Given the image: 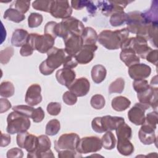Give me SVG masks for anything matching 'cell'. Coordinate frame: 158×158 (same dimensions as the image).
Segmentation results:
<instances>
[{
    "label": "cell",
    "instance_id": "1",
    "mask_svg": "<svg viewBox=\"0 0 158 158\" xmlns=\"http://www.w3.org/2000/svg\"><path fill=\"white\" fill-rule=\"evenodd\" d=\"M129 31L127 28L111 31H102L98 36V41L105 48L109 50H115L120 48L122 44L128 38Z\"/></svg>",
    "mask_w": 158,
    "mask_h": 158
},
{
    "label": "cell",
    "instance_id": "2",
    "mask_svg": "<svg viewBox=\"0 0 158 158\" xmlns=\"http://www.w3.org/2000/svg\"><path fill=\"white\" fill-rule=\"evenodd\" d=\"M67 56L64 49L53 46L47 52V59L39 66L40 72L44 75H51L54 70L63 64Z\"/></svg>",
    "mask_w": 158,
    "mask_h": 158
},
{
    "label": "cell",
    "instance_id": "3",
    "mask_svg": "<svg viewBox=\"0 0 158 158\" xmlns=\"http://www.w3.org/2000/svg\"><path fill=\"white\" fill-rule=\"evenodd\" d=\"M6 131L10 135L27 131L31 125L28 117L14 110L8 115Z\"/></svg>",
    "mask_w": 158,
    "mask_h": 158
},
{
    "label": "cell",
    "instance_id": "4",
    "mask_svg": "<svg viewBox=\"0 0 158 158\" xmlns=\"http://www.w3.org/2000/svg\"><path fill=\"white\" fill-rule=\"evenodd\" d=\"M85 28L83 23L80 20L73 17H70L57 23V37H60L64 39L69 33L81 36Z\"/></svg>",
    "mask_w": 158,
    "mask_h": 158
},
{
    "label": "cell",
    "instance_id": "5",
    "mask_svg": "<svg viewBox=\"0 0 158 158\" xmlns=\"http://www.w3.org/2000/svg\"><path fill=\"white\" fill-rule=\"evenodd\" d=\"M125 120L122 117L105 115L95 117L91 122L93 130L97 133H104L115 130L117 126Z\"/></svg>",
    "mask_w": 158,
    "mask_h": 158
},
{
    "label": "cell",
    "instance_id": "6",
    "mask_svg": "<svg viewBox=\"0 0 158 158\" xmlns=\"http://www.w3.org/2000/svg\"><path fill=\"white\" fill-rule=\"evenodd\" d=\"M54 42L55 39L48 34L30 33L27 40V43L34 50H36L41 53L47 52L53 47Z\"/></svg>",
    "mask_w": 158,
    "mask_h": 158
},
{
    "label": "cell",
    "instance_id": "7",
    "mask_svg": "<svg viewBox=\"0 0 158 158\" xmlns=\"http://www.w3.org/2000/svg\"><path fill=\"white\" fill-rule=\"evenodd\" d=\"M148 41L144 38L135 36L128 38L122 45L121 49H130L135 52L139 57L145 59L147 54L152 50L148 45Z\"/></svg>",
    "mask_w": 158,
    "mask_h": 158
},
{
    "label": "cell",
    "instance_id": "8",
    "mask_svg": "<svg viewBox=\"0 0 158 158\" xmlns=\"http://www.w3.org/2000/svg\"><path fill=\"white\" fill-rule=\"evenodd\" d=\"M102 147L101 140L98 136H85L80 139L76 151L81 154H88L98 152L101 149Z\"/></svg>",
    "mask_w": 158,
    "mask_h": 158
},
{
    "label": "cell",
    "instance_id": "9",
    "mask_svg": "<svg viewBox=\"0 0 158 158\" xmlns=\"http://www.w3.org/2000/svg\"><path fill=\"white\" fill-rule=\"evenodd\" d=\"M79 140L80 137L77 133L63 134L54 141V149L57 152L64 150H76Z\"/></svg>",
    "mask_w": 158,
    "mask_h": 158
},
{
    "label": "cell",
    "instance_id": "10",
    "mask_svg": "<svg viewBox=\"0 0 158 158\" xmlns=\"http://www.w3.org/2000/svg\"><path fill=\"white\" fill-rule=\"evenodd\" d=\"M132 1H99L98 7L105 16H111L113 14L123 11L128 4Z\"/></svg>",
    "mask_w": 158,
    "mask_h": 158
},
{
    "label": "cell",
    "instance_id": "11",
    "mask_svg": "<svg viewBox=\"0 0 158 158\" xmlns=\"http://www.w3.org/2000/svg\"><path fill=\"white\" fill-rule=\"evenodd\" d=\"M38 138V144L36 150L32 153H28L27 157H54V156L50 149L51 143L48 136L42 135Z\"/></svg>",
    "mask_w": 158,
    "mask_h": 158
},
{
    "label": "cell",
    "instance_id": "12",
    "mask_svg": "<svg viewBox=\"0 0 158 158\" xmlns=\"http://www.w3.org/2000/svg\"><path fill=\"white\" fill-rule=\"evenodd\" d=\"M16 140L18 146L25 149L28 153L33 152L38 144V136L29 133L27 131L17 133Z\"/></svg>",
    "mask_w": 158,
    "mask_h": 158
},
{
    "label": "cell",
    "instance_id": "13",
    "mask_svg": "<svg viewBox=\"0 0 158 158\" xmlns=\"http://www.w3.org/2000/svg\"><path fill=\"white\" fill-rule=\"evenodd\" d=\"M49 13L57 19H65L72 14V9L68 1H52Z\"/></svg>",
    "mask_w": 158,
    "mask_h": 158
},
{
    "label": "cell",
    "instance_id": "14",
    "mask_svg": "<svg viewBox=\"0 0 158 158\" xmlns=\"http://www.w3.org/2000/svg\"><path fill=\"white\" fill-rule=\"evenodd\" d=\"M64 42L65 52L71 56H75L83 46L81 36L73 33L68 34L64 38Z\"/></svg>",
    "mask_w": 158,
    "mask_h": 158
},
{
    "label": "cell",
    "instance_id": "15",
    "mask_svg": "<svg viewBox=\"0 0 158 158\" xmlns=\"http://www.w3.org/2000/svg\"><path fill=\"white\" fill-rule=\"evenodd\" d=\"M149 108L148 104L136 103L128 112L129 120L136 125H141L145 120V111Z\"/></svg>",
    "mask_w": 158,
    "mask_h": 158
},
{
    "label": "cell",
    "instance_id": "16",
    "mask_svg": "<svg viewBox=\"0 0 158 158\" xmlns=\"http://www.w3.org/2000/svg\"><path fill=\"white\" fill-rule=\"evenodd\" d=\"M126 22L128 31L135 34H136L138 30L146 23L143 17V12L139 11H133L127 13V20Z\"/></svg>",
    "mask_w": 158,
    "mask_h": 158
},
{
    "label": "cell",
    "instance_id": "17",
    "mask_svg": "<svg viewBox=\"0 0 158 158\" xmlns=\"http://www.w3.org/2000/svg\"><path fill=\"white\" fill-rule=\"evenodd\" d=\"M139 102L146 104L156 109L157 108L158 100V88L150 85V87L142 93L137 94Z\"/></svg>",
    "mask_w": 158,
    "mask_h": 158
},
{
    "label": "cell",
    "instance_id": "18",
    "mask_svg": "<svg viewBox=\"0 0 158 158\" xmlns=\"http://www.w3.org/2000/svg\"><path fill=\"white\" fill-rule=\"evenodd\" d=\"M68 88L76 96L82 97L86 95L89 92L90 83L86 78L81 77L75 80Z\"/></svg>",
    "mask_w": 158,
    "mask_h": 158
},
{
    "label": "cell",
    "instance_id": "19",
    "mask_svg": "<svg viewBox=\"0 0 158 158\" xmlns=\"http://www.w3.org/2000/svg\"><path fill=\"white\" fill-rule=\"evenodd\" d=\"M151 73V67L145 64H136L128 69V74L134 80L145 79L150 75Z\"/></svg>",
    "mask_w": 158,
    "mask_h": 158
},
{
    "label": "cell",
    "instance_id": "20",
    "mask_svg": "<svg viewBox=\"0 0 158 158\" xmlns=\"http://www.w3.org/2000/svg\"><path fill=\"white\" fill-rule=\"evenodd\" d=\"M98 46L94 45H83L81 49L74 56L78 64H86L90 62L94 57V52Z\"/></svg>",
    "mask_w": 158,
    "mask_h": 158
},
{
    "label": "cell",
    "instance_id": "21",
    "mask_svg": "<svg viewBox=\"0 0 158 158\" xmlns=\"http://www.w3.org/2000/svg\"><path fill=\"white\" fill-rule=\"evenodd\" d=\"M41 88L38 84H32L30 85L26 92L25 102L30 106H36L42 101V96L41 94Z\"/></svg>",
    "mask_w": 158,
    "mask_h": 158
},
{
    "label": "cell",
    "instance_id": "22",
    "mask_svg": "<svg viewBox=\"0 0 158 158\" xmlns=\"http://www.w3.org/2000/svg\"><path fill=\"white\" fill-rule=\"evenodd\" d=\"M156 129L143 123L138 132V137L140 141L146 145L151 144L156 142V136L155 134Z\"/></svg>",
    "mask_w": 158,
    "mask_h": 158
},
{
    "label": "cell",
    "instance_id": "23",
    "mask_svg": "<svg viewBox=\"0 0 158 158\" xmlns=\"http://www.w3.org/2000/svg\"><path fill=\"white\" fill-rule=\"evenodd\" d=\"M75 77V72L70 69L62 68L58 70L56 73V78L57 81L60 85L67 88L74 81Z\"/></svg>",
    "mask_w": 158,
    "mask_h": 158
},
{
    "label": "cell",
    "instance_id": "24",
    "mask_svg": "<svg viewBox=\"0 0 158 158\" xmlns=\"http://www.w3.org/2000/svg\"><path fill=\"white\" fill-rule=\"evenodd\" d=\"M29 34L28 31L22 28L16 29L12 33L11 44L15 47L22 46L27 43Z\"/></svg>",
    "mask_w": 158,
    "mask_h": 158
},
{
    "label": "cell",
    "instance_id": "25",
    "mask_svg": "<svg viewBox=\"0 0 158 158\" xmlns=\"http://www.w3.org/2000/svg\"><path fill=\"white\" fill-rule=\"evenodd\" d=\"M120 58L125 63L126 66L128 67L140 62L139 57L136 55L135 52L130 49H122L120 54Z\"/></svg>",
    "mask_w": 158,
    "mask_h": 158
},
{
    "label": "cell",
    "instance_id": "26",
    "mask_svg": "<svg viewBox=\"0 0 158 158\" xmlns=\"http://www.w3.org/2000/svg\"><path fill=\"white\" fill-rule=\"evenodd\" d=\"M98 36V35L94 28L89 27H85L81 35L83 45L96 44Z\"/></svg>",
    "mask_w": 158,
    "mask_h": 158
},
{
    "label": "cell",
    "instance_id": "27",
    "mask_svg": "<svg viewBox=\"0 0 158 158\" xmlns=\"http://www.w3.org/2000/svg\"><path fill=\"white\" fill-rule=\"evenodd\" d=\"M93 81L97 84L101 83L106 78L107 70L102 65L98 64L93 67L91 72Z\"/></svg>",
    "mask_w": 158,
    "mask_h": 158
},
{
    "label": "cell",
    "instance_id": "28",
    "mask_svg": "<svg viewBox=\"0 0 158 158\" xmlns=\"http://www.w3.org/2000/svg\"><path fill=\"white\" fill-rule=\"evenodd\" d=\"M131 105V101L126 97L119 96L115 97L111 102L112 107L114 110L122 112L125 110Z\"/></svg>",
    "mask_w": 158,
    "mask_h": 158
},
{
    "label": "cell",
    "instance_id": "29",
    "mask_svg": "<svg viewBox=\"0 0 158 158\" xmlns=\"http://www.w3.org/2000/svg\"><path fill=\"white\" fill-rule=\"evenodd\" d=\"M117 148L120 154L125 156L131 155L134 151V146L130 139H118Z\"/></svg>",
    "mask_w": 158,
    "mask_h": 158
},
{
    "label": "cell",
    "instance_id": "30",
    "mask_svg": "<svg viewBox=\"0 0 158 158\" xmlns=\"http://www.w3.org/2000/svg\"><path fill=\"white\" fill-rule=\"evenodd\" d=\"M115 130L118 139H130L131 138V128L125 122L120 123Z\"/></svg>",
    "mask_w": 158,
    "mask_h": 158
},
{
    "label": "cell",
    "instance_id": "31",
    "mask_svg": "<svg viewBox=\"0 0 158 158\" xmlns=\"http://www.w3.org/2000/svg\"><path fill=\"white\" fill-rule=\"evenodd\" d=\"M3 17L15 23H20L25 19L24 14L12 7H9L4 12Z\"/></svg>",
    "mask_w": 158,
    "mask_h": 158
},
{
    "label": "cell",
    "instance_id": "32",
    "mask_svg": "<svg viewBox=\"0 0 158 158\" xmlns=\"http://www.w3.org/2000/svg\"><path fill=\"white\" fill-rule=\"evenodd\" d=\"M157 1H152L150 9L148 11L143 13L146 23H151L157 22Z\"/></svg>",
    "mask_w": 158,
    "mask_h": 158
},
{
    "label": "cell",
    "instance_id": "33",
    "mask_svg": "<svg viewBox=\"0 0 158 158\" xmlns=\"http://www.w3.org/2000/svg\"><path fill=\"white\" fill-rule=\"evenodd\" d=\"M101 140L102 146L106 149L110 150L114 149L115 146L116 139L110 131H106V133L102 136Z\"/></svg>",
    "mask_w": 158,
    "mask_h": 158
},
{
    "label": "cell",
    "instance_id": "34",
    "mask_svg": "<svg viewBox=\"0 0 158 158\" xmlns=\"http://www.w3.org/2000/svg\"><path fill=\"white\" fill-rule=\"evenodd\" d=\"M127 20V14L123 11L113 14L110 18V23L112 27H118Z\"/></svg>",
    "mask_w": 158,
    "mask_h": 158
},
{
    "label": "cell",
    "instance_id": "35",
    "mask_svg": "<svg viewBox=\"0 0 158 158\" xmlns=\"http://www.w3.org/2000/svg\"><path fill=\"white\" fill-rule=\"evenodd\" d=\"M14 92L15 88L12 82L9 81H5L1 83L0 86V95L2 97H11L14 95Z\"/></svg>",
    "mask_w": 158,
    "mask_h": 158
},
{
    "label": "cell",
    "instance_id": "36",
    "mask_svg": "<svg viewBox=\"0 0 158 158\" xmlns=\"http://www.w3.org/2000/svg\"><path fill=\"white\" fill-rule=\"evenodd\" d=\"M125 87V80L122 78H118L112 82L109 86V93H122Z\"/></svg>",
    "mask_w": 158,
    "mask_h": 158
},
{
    "label": "cell",
    "instance_id": "37",
    "mask_svg": "<svg viewBox=\"0 0 158 158\" xmlns=\"http://www.w3.org/2000/svg\"><path fill=\"white\" fill-rule=\"evenodd\" d=\"M60 128V124L58 120L52 119L49 120L46 126L45 133L47 135L54 136L57 134Z\"/></svg>",
    "mask_w": 158,
    "mask_h": 158
},
{
    "label": "cell",
    "instance_id": "38",
    "mask_svg": "<svg viewBox=\"0 0 158 158\" xmlns=\"http://www.w3.org/2000/svg\"><path fill=\"white\" fill-rule=\"evenodd\" d=\"M43 17L40 14L32 12L28 18V24L30 28H36L39 27L43 22Z\"/></svg>",
    "mask_w": 158,
    "mask_h": 158
},
{
    "label": "cell",
    "instance_id": "39",
    "mask_svg": "<svg viewBox=\"0 0 158 158\" xmlns=\"http://www.w3.org/2000/svg\"><path fill=\"white\" fill-rule=\"evenodd\" d=\"M51 2H52V1H44V0L35 1L32 3V7L33 9L37 10L49 12Z\"/></svg>",
    "mask_w": 158,
    "mask_h": 158
},
{
    "label": "cell",
    "instance_id": "40",
    "mask_svg": "<svg viewBox=\"0 0 158 158\" xmlns=\"http://www.w3.org/2000/svg\"><path fill=\"white\" fill-rule=\"evenodd\" d=\"M30 6V1H25V0H17L14 1V4H12L10 7L14 8L25 14L29 10Z\"/></svg>",
    "mask_w": 158,
    "mask_h": 158
},
{
    "label": "cell",
    "instance_id": "41",
    "mask_svg": "<svg viewBox=\"0 0 158 158\" xmlns=\"http://www.w3.org/2000/svg\"><path fill=\"white\" fill-rule=\"evenodd\" d=\"M91 106L95 109L99 110L102 109L106 104L105 98L101 94H95L93 96L90 101Z\"/></svg>",
    "mask_w": 158,
    "mask_h": 158
},
{
    "label": "cell",
    "instance_id": "42",
    "mask_svg": "<svg viewBox=\"0 0 158 158\" xmlns=\"http://www.w3.org/2000/svg\"><path fill=\"white\" fill-rule=\"evenodd\" d=\"M14 55V49L12 47H7L0 52V62L2 64H7Z\"/></svg>",
    "mask_w": 158,
    "mask_h": 158
},
{
    "label": "cell",
    "instance_id": "43",
    "mask_svg": "<svg viewBox=\"0 0 158 158\" xmlns=\"http://www.w3.org/2000/svg\"><path fill=\"white\" fill-rule=\"evenodd\" d=\"M34 108L30 106L26 105H19L15 106L12 107V110L14 111H16L19 113H20L28 118L31 117V115L34 110Z\"/></svg>",
    "mask_w": 158,
    "mask_h": 158
},
{
    "label": "cell",
    "instance_id": "44",
    "mask_svg": "<svg viewBox=\"0 0 158 158\" xmlns=\"http://www.w3.org/2000/svg\"><path fill=\"white\" fill-rule=\"evenodd\" d=\"M158 122V114L157 111L149 112L145 117V120L143 123H145L155 129H156Z\"/></svg>",
    "mask_w": 158,
    "mask_h": 158
},
{
    "label": "cell",
    "instance_id": "45",
    "mask_svg": "<svg viewBox=\"0 0 158 158\" xmlns=\"http://www.w3.org/2000/svg\"><path fill=\"white\" fill-rule=\"evenodd\" d=\"M133 87L137 93H140L148 89L150 87V85L146 80L143 79L135 80L133 82Z\"/></svg>",
    "mask_w": 158,
    "mask_h": 158
},
{
    "label": "cell",
    "instance_id": "46",
    "mask_svg": "<svg viewBox=\"0 0 158 158\" xmlns=\"http://www.w3.org/2000/svg\"><path fill=\"white\" fill-rule=\"evenodd\" d=\"M157 22H154L151 23L149 40L152 46L157 48Z\"/></svg>",
    "mask_w": 158,
    "mask_h": 158
},
{
    "label": "cell",
    "instance_id": "47",
    "mask_svg": "<svg viewBox=\"0 0 158 158\" xmlns=\"http://www.w3.org/2000/svg\"><path fill=\"white\" fill-rule=\"evenodd\" d=\"M61 110V104L57 102H49L47 106V111L51 115H57Z\"/></svg>",
    "mask_w": 158,
    "mask_h": 158
},
{
    "label": "cell",
    "instance_id": "48",
    "mask_svg": "<svg viewBox=\"0 0 158 158\" xmlns=\"http://www.w3.org/2000/svg\"><path fill=\"white\" fill-rule=\"evenodd\" d=\"M57 23L56 22L51 21L48 22L44 28V34H48L51 36H52L54 39L57 37L56 35V25Z\"/></svg>",
    "mask_w": 158,
    "mask_h": 158
},
{
    "label": "cell",
    "instance_id": "49",
    "mask_svg": "<svg viewBox=\"0 0 158 158\" xmlns=\"http://www.w3.org/2000/svg\"><path fill=\"white\" fill-rule=\"evenodd\" d=\"M62 99L65 104L69 106L74 105L77 101V96L70 91L65 92L62 96Z\"/></svg>",
    "mask_w": 158,
    "mask_h": 158
},
{
    "label": "cell",
    "instance_id": "50",
    "mask_svg": "<svg viewBox=\"0 0 158 158\" xmlns=\"http://www.w3.org/2000/svg\"><path fill=\"white\" fill-rule=\"evenodd\" d=\"M80 153L75 150H64L58 152V157L59 158H70V157H81Z\"/></svg>",
    "mask_w": 158,
    "mask_h": 158
},
{
    "label": "cell",
    "instance_id": "51",
    "mask_svg": "<svg viewBox=\"0 0 158 158\" xmlns=\"http://www.w3.org/2000/svg\"><path fill=\"white\" fill-rule=\"evenodd\" d=\"M44 116H45V114H44V110L41 107H38V108L34 109L31 118H32L34 122L38 123V122H41L43 120V118H44Z\"/></svg>",
    "mask_w": 158,
    "mask_h": 158
},
{
    "label": "cell",
    "instance_id": "52",
    "mask_svg": "<svg viewBox=\"0 0 158 158\" xmlns=\"http://www.w3.org/2000/svg\"><path fill=\"white\" fill-rule=\"evenodd\" d=\"M78 64V63L76 60L74 56H71L67 55L66 56L62 65H63L64 68L72 69L76 67L77 66Z\"/></svg>",
    "mask_w": 158,
    "mask_h": 158
},
{
    "label": "cell",
    "instance_id": "53",
    "mask_svg": "<svg viewBox=\"0 0 158 158\" xmlns=\"http://www.w3.org/2000/svg\"><path fill=\"white\" fill-rule=\"evenodd\" d=\"M23 156V152L22 150L18 148H13L9 149L7 152V157H19L21 158Z\"/></svg>",
    "mask_w": 158,
    "mask_h": 158
},
{
    "label": "cell",
    "instance_id": "54",
    "mask_svg": "<svg viewBox=\"0 0 158 158\" xmlns=\"http://www.w3.org/2000/svg\"><path fill=\"white\" fill-rule=\"evenodd\" d=\"M157 55H158V51L157 49L151 50L146 56V59L149 62L155 65L157 64Z\"/></svg>",
    "mask_w": 158,
    "mask_h": 158
},
{
    "label": "cell",
    "instance_id": "55",
    "mask_svg": "<svg viewBox=\"0 0 158 158\" xmlns=\"http://www.w3.org/2000/svg\"><path fill=\"white\" fill-rule=\"evenodd\" d=\"M33 51L34 49H33V48L28 43H27L21 47V49L20 50V54L22 56L27 57L31 56L33 54Z\"/></svg>",
    "mask_w": 158,
    "mask_h": 158
},
{
    "label": "cell",
    "instance_id": "56",
    "mask_svg": "<svg viewBox=\"0 0 158 158\" xmlns=\"http://www.w3.org/2000/svg\"><path fill=\"white\" fill-rule=\"evenodd\" d=\"M11 107V103L9 100L5 98L0 99V112L1 114L7 111Z\"/></svg>",
    "mask_w": 158,
    "mask_h": 158
},
{
    "label": "cell",
    "instance_id": "57",
    "mask_svg": "<svg viewBox=\"0 0 158 158\" xmlns=\"http://www.w3.org/2000/svg\"><path fill=\"white\" fill-rule=\"evenodd\" d=\"M71 6L75 10H81L84 7H86L88 1L86 0H78V1H71Z\"/></svg>",
    "mask_w": 158,
    "mask_h": 158
},
{
    "label": "cell",
    "instance_id": "58",
    "mask_svg": "<svg viewBox=\"0 0 158 158\" xmlns=\"http://www.w3.org/2000/svg\"><path fill=\"white\" fill-rule=\"evenodd\" d=\"M10 143V136L9 134H6L2 132L1 133V147H6Z\"/></svg>",
    "mask_w": 158,
    "mask_h": 158
}]
</instances>
